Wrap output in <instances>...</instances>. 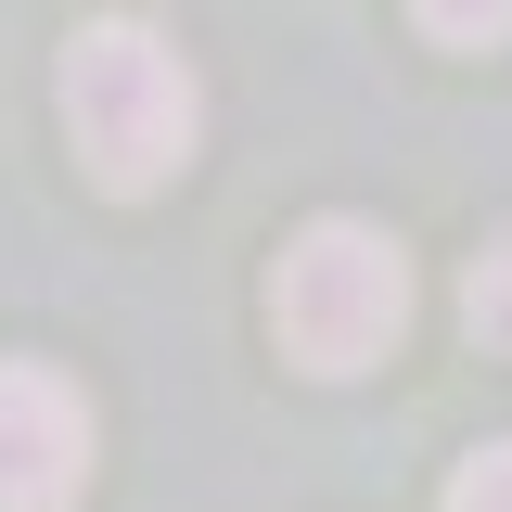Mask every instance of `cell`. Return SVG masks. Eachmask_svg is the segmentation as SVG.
Returning <instances> with one entry per match:
<instances>
[{
  "label": "cell",
  "instance_id": "obj_1",
  "mask_svg": "<svg viewBox=\"0 0 512 512\" xmlns=\"http://www.w3.org/2000/svg\"><path fill=\"white\" fill-rule=\"evenodd\" d=\"M64 128H77V167L103 192H167L192 167V64L141 26V13H103V26H77V52H64Z\"/></svg>",
  "mask_w": 512,
  "mask_h": 512
},
{
  "label": "cell",
  "instance_id": "obj_2",
  "mask_svg": "<svg viewBox=\"0 0 512 512\" xmlns=\"http://www.w3.org/2000/svg\"><path fill=\"white\" fill-rule=\"evenodd\" d=\"M269 333H282V359H308V372H372L384 346L410 333V256L384 244L372 218L295 231L282 269H269Z\"/></svg>",
  "mask_w": 512,
  "mask_h": 512
},
{
  "label": "cell",
  "instance_id": "obj_3",
  "mask_svg": "<svg viewBox=\"0 0 512 512\" xmlns=\"http://www.w3.org/2000/svg\"><path fill=\"white\" fill-rule=\"evenodd\" d=\"M90 474V410L77 384H52L39 359L0 372V512H64Z\"/></svg>",
  "mask_w": 512,
  "mask_h": 512
},
{
  "label": "cell",
  "instance_id": "obj_4",
  "mask_svg": "<svg viewBox=\"0 0 512 512\" xmlns=\"http://www.w3.org/2000/svg\"><path fill=\"white\" fill-rule=\"evenodd\" d=\"M461 333H474L487 359H512V231L474 256V269H461Z\"/></svg>",
  "mask_w": 512,
  "mask_h": 512
},
{
  "label": "cell",
  "instance_id": "obj_5",
  "mask_svg": "<svg viewBox=\"0 0 512 512\" xmlns=\"http://www.w3.org/2000/svg\"><path fill=\"white\" fill-rule=\"evenodd\" d=\"M410 26L448 52H487V39H512V0H410Z\"/></svg>",
  "mask_w": 512,
  "mask_h": 512
},
{
  "label": "cell",
  "instance_id": "obj_6",
  "mask_svg": "<svg viewBox=\"0 0 512 512\" xmlns=\"http://www.w3.org/2000/svg\"><path fill=\"white\" fill-rule=\"evenodd\" d=\"M448 512H512V448H474L461 487H448Z\"/></svg>",
  "mask_w": 512,
  "mask_h": 512
}]
</instances>
